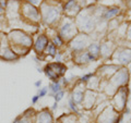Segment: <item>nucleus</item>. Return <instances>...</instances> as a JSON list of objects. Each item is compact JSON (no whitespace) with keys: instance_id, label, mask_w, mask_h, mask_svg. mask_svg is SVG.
I'll use <instances>...</instances> for the list:
<instances>
[{"instance_id":"4","label":"nucleus","mask_w":131,"mask_h":123,"mask_svg":"<svg viewBox=\"0 0 131 123\" xmlns=\"http://www.w3.org/2000/svg\"><path fill=\"white\" fill-rule=\"evenodd\" d=\"M47 45H48L47 37L44 35H40L37 37V39H36V42L34 44V49L37 54H42V52L45 50V48H46Z\"/></svg>"},{"instance_id":"13","label":"nucleus","mask_w":131,"mask_h":123,"mask_svg":"<svg viewBox=\"0 0 131 123\" xmlns=\"http://www.w3.org/2000/svg\"><path fill=\"white\" fill-rule=\"evenodd\" d=\"M46 94H47V88L45 87V88H42V89L39 91L38 96H39V98H40V97H44L45 95H46Z\"/></svg>"},{"instance_id":"1","label":"nucleus","mask_w":131,"mask_h":123,"mask_svg":"<svg viewBox=\"0 0 131 123\" xmlns=\"http://www.w3.org/2000/svg\"><path fill=\"white\" fill-rule=\"evenodd\" d=\"M8 42L10 47H22L30 49L32 46V37L20 30H13L8 35Z\"/></svg>"},{"instance_id":"7","label":"nucleus","mask_w":131,"mask_h":123,"mask_svg":"<svg viewBox=\"0 0 131 123\" xmlns=\"http://www.w3.org/2000/svg\"><path fill=\"white\" fill-rule=\"evenodd\" d=\"M44 71H45V74H46L49 79H51V80H54L55 82H57V79H58V75L56 74V73L52 71L51 70V68L49 67V65H47L46 68L44 69Z\"/></svg>"},{"instance_id":"12","label":"nucleus","mask_w":131,"mask_h":123,"mask_svg":"<svg viewBox=\"0 0 131 123\" xmlns=\"http://www.w3.org/2000/svg\"><path fill=\"white\" fill-rule=\"evenodd\" d=\"M62 96H63V92H58V93H56V95H55V100L56 101H59L61 98H62Z\"/></svg>"},{"instance_id":"3","label":"nucleus","mask_w":131,"mask_h":123,"mask_svg":"<svg viewBox=\"0 0 131 123\" xmlns=\"http://www.w3.org/2000/svg\"><path fill=\"white\" fill-rule=\"evenodd\" d=\"M21 13L26 18L32 21H38L39 20V12L36 8L31 5V3H21Z\"/></svg>"},{"instance_id":"15","label":"nucleus","mask_w":131,"mask_h":123,"mask_svg":"<svg viewBox=\"0 0 131 123\" xmlns=\"http://www.w3.org/2000/svg\"><path fill=\"white\" fill-rule=\"evenodd\" d=\"M28 3H31V5H36V3L38 2V0H26Z\"/></svg>"},{"instance_id":"18","label":"nucleus","mask_w":131,"mask_h":123,"mask_svg":"<svg viewBox=\"0 0 131 123\" xmlns=\"http://www.w3.org/2000/svg\"><path fill=\"white\" fill-rule=\"evenodd\" d=\"M3 11H5V10H3V8H2L1 6H0V15H1V14L3 13Z\"/></svg>"},{"instance_id":"2","label":"nucleus","mask_w":131,"mask_h":123,"mask_svg":"<svg viewBox=\"0 0 131 123\" xmlns=\"http://www.w3.org/2000/svg\"><path fill=\"white\" fill-rule=\"evenodd\" d=\"M19 58L20 57L11 49L7 37L3 36L0 38V59L5 61H14L18 60Z\"/></svg>"},{"instance_id":"10","label":"nucleus","mask_w":131,"mask_h":123,"mask_svg":"<svg viewBox=\"0 0 131 123\" xmlns=\"http://www.w3.org/2000/svg\"><path fill=\"white\" fill-rule=\"evenodd\" d=\"M50 89H51V92L52 93H58V92H60V85L57 83V82H55V83H52L51 85H50Z\"/></svg>"},{"instance_id":"6","label":"nucleus","mask_w":131,"mask_h":123,"mask_svg":"<svg viewBox=\"0 0 131 123\" xmlns=\"http://www.w3.org/2000/svg\"><path fill=\"white\" fill-rule=\"evenodd\" d=\"M57 15H58V11L56 9H47V11H44V19L47 23L54 22Z\"/></svg>"},{"instance_id":"5","label":"nucleus","mask_w":131,"mask_h":123,"mask_svg":"<svg viewBox=\"0 0 131 123\" xmlns=\"http://www.w3.org/2000/svg\"><path fill=\"white\" fill-rule=\"evenodd\" d=\"M35 123H52V117L48 111H42L37 114Z\"/></svg>"},{"instance_id":"16","label":"nucleus","mask_w":131,"mask_h":123,"mask_svg":"<svg viewBox=\"0 0 131 123\" xmlns=\"http://www.w3.org/2000/svg\"><path fill=\"white\" fill-rule=\"evenodd\" d=\"M89 77H91V74H88V75H85L84 77H82V81H88Z\"/></svg>"},{"instance_id":"9","label":"nucleus","mask_w":131,"mask_h":123,"mask_svg":"<svg viewBox=\"0 0 131 123\" xmlns=\"http://www.w3.org/2000/svg\"><path fill=\"white\" fill-rule=\"evenodd\" d=\"M20 123H33V120L25 112V113H23L22 116H20Z\"/></svg>"},{"instance_id":"14","label":"nucleus","mask_w":131,"mask_h":123,"mask_svg":"<svg viewBox=\"0 0 131 123\" xmlns=\"http://www.w3.org/2000/svg\"><path fill=\"white\" fill-rule=\"evenodd\" d=\"M38 99H39V96H38V95H36V96H34V97H33L32 102H33V104H36V101H37Z\"/></svg>"},{"instance_id":"17","label":"nucleus","mask_w":131,"mask_h":123,"mask_svg":"<svg viewBox=\"0 0 131 123\" xmlns=\"http://www.w3.org/2000/svg\"><path fill=\"white\" fill-rule=\"evenodd\" d=\"M40 84H42V81H37V82L35 83V86H36V87H39Z\"/></svg>"},{"instance_id":"11","label":"nucleus","mask_w":131,"mask_h":123,"mask_svg":"<svg viewBox=\"0 0 131 123\" xmlns=\"http://www.w3.org/2000/svg\"><path fill=\"white\" fill-rule=\"evenodd\" d=\"M118 13V9H113V10H109L107 11V13L105 14V19H110L112 16H114L115 14Z\"/></svg>"},{"instance_id":"8","label":"nucleus","mask_w":131,"mask_h":123,"mask_svg":"<svg viewBox=\"0 0 131 123\" xmlns=\"http://www.w3.org/2000/svg\"><path fill=\"white\" fill-rule=\"evenodd\" d=\"M47 50V52L50 56H56V54H57V51H56V46L54 44H49L48 43V45L46 46V48H45Z\"/></svg>"}]
</instances>
